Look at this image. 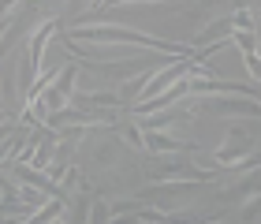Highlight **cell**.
<instances>
[{
  "mask_svg": "<svg viewBox=\"0 0 261 224\" xmlns=\"http://www.w3.org/2000/svg\"><path fill=\"white\" fill-rule=\"evenodd\" d=\"M142 150L146 153H191L194 142H179V138H172V135H164V131H146V138H142Z\"/></svg>",
  "mask_w": 261,
  "mask_h": 224,
  "instance_id": "obj_2",
  "label": "cell"
},
{
  "mask_svg": "<svg viewBox=\"0 0 261 224\" xmlns=\"http://www.w3.org/2000/svg\"><path fill=\"white\" fill-rule=\"evenodd\" d=\"M53 224H64V220H60V217H56V220H53Z\"/></svg>",
  "mask_w": 261,
  "mask_h": 224,
  "instance_id": "obj_7",
  "label": "cell"
},
{
  "mask_svg": "<svg viewBox=\"0 0 261 224\" xmlns=\"http://www.w3.org/2000/svg\"><path fill=\"white\" fill-rule=\"evenodd\" d=\"M8 131H11V120H8V123H0V138H8Z\"/></svg>",
  "mask_w": 261,
  "mask_h": 224,
  "instance_id": "obj_5",
  "label": "cell"
},
{
  "mask_svg": "<svg viewBox=\"0 0 261 224\" xmlns=\"http://www.w3.org/2000/svg\"><path fill=\"white\" fill-rule=\"evenodd\" d=\"M8 120H11V112H8V109H0V123H8Z\"/></svg>",
  "mask_w": 261,
  "mask_h": 224,
  "instance_id": "obj_6",
  "label": "cell"
},
{
  "mask_svg": "<svg viewBox=\"0 0 261 224\" xmlns=\"http://www.w3.org/2000/svg\"><path fill=\"white\" fill-rule=\"evenodd\" d=\"M213 112H235V116H257V101H213Z\"/></svg>",
  "mask_w": 261,
  "mask_h": 224,
  "instance_id": "obj_3",
  "label": "cell"
},
{
  "mask_svg": "<svg viewBox=\"0 0 261 224\" xmlns=\"http://www.w3.org/2000/svg\"><path fill=\"white\" fill-rule=\"evenodd\" d=\"M116 131H120V135H123V138H127V142L135 146V150H142V131H135L130 123H116Z\"/></svg>",
  "mask_w": 261,
  "mask_h": 224,
  "instance_id": "obj_4",
  "label": "cell"
},
{
  "mask_svg": "<svg viewBox=\"0 0 261 224\" xmlns=\"http://www.w3.org/2000/svg\"><path fill=\"white\" fill-rule=\"evenodd\" d=\"M75 38H86V41H130V45H146V49H161V53H191V49H183V45H172V41H157V38H149V34H135V30H127V27H82L75 30Z\"/></svg>",
  "mask_w": 261,
  "mask_h": 224,
  "instance_id": "obj_1",
  "label": "cell"
}]
</instances>
